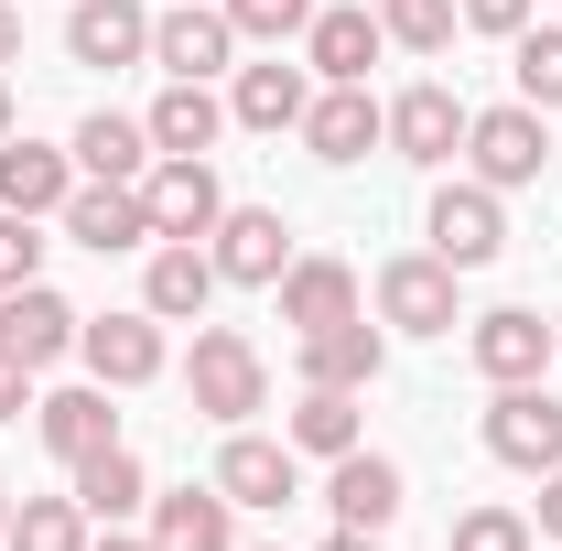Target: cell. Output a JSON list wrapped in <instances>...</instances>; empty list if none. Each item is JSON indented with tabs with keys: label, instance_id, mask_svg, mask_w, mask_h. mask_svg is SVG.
<instances>
[{
	"label": "cell",
	"instance_id": "6",
	"mask_svg": "<svg viewBox=\"0 0 562 551\" xmlns=\"http://www.w3.org/2000/svg\"><path fill=\"white\" fill-rule=\"evenodd\" d=\"M497 249H508L497 184H443V195H432V260H443V271H487Z\"/></svg>",
	"mask_w": 562,
	"mask_h": 551
},
{
	"label": "cell",
	"instance_id": "44",
	"mask_svg": "<svg viewBox=\"0 0 562 551\" xmlns=\"http://www.w3.org/2000/svg\"><path fill=\"white\" fill-rule=\"evenodd\" d=\"M552 346H562V314H552Z\"/></svg>",
	"mask_w": 562,
	"mask_h": 551
},
{
	"label": "cell",
	"instance_id": "18",
	"mask_svg": "<svg viewBox=\"0 0 562 551\" xmlns=\"http://www.w3.org/2000/svg\"><path fill=\"white\" fill-rule=\"evenodd\" d=\"M476 368H487L497 390H519V379H541V357H562L552 346V325H541V314H530V303H497V314H476Z\"/></svg>",
	"mask_w": 562,
	"mask_h": 551
},
{
	"label": "cell",
	"instance_id": "29",
	"mask_svg": "<svg viewBox=\"0 0 562 551\" xmlns=\"http://www.w3.org/2000/svg\"><path fill=\"white\" fill-rule=\"evenodd\" d=\"M281 443H292V454H325V465H336V454H357V443H368V432H357V390H303Z\"/></svg>",
	"mask_w": 562,
	"mask_h": 551
},
{
	"label": "cell",
	"instance_id": "7",
	"mask_svg": "<svg viewBox=\"0 0 562 551\" xmlns=\"http://www.w3.org/2000/svg\"><path fill=\"white\" fill-rule=\"evenodd\" d=\"M216 281H249V292H271L281 271H292V227H281V206H227L206 238Z\"/></svg>",
	"mask_w": 562,
	"mask_h": 551
},
{
	"label": "cell",
	"instance_id": "3",
	"mask_svg": "<svg viewBox=\"0 0 562 551\" xmlns=\"http://www.w3.org/2000/svg\"><path fill=\"white\" fill-rule=\"evenodd\" d=\"M541 109L519 98V109H476L465 120V162H476V184H497V195H519V184H541Z\"/></svg>",
	"mask_w": 562,
	"mask_h": 551
},
{
	"label": "cell",
	"instance_id": "21",
	"mask_svg": "<svg viewBox=\"0 0 562 551\" xmlns=\"http://www.w3.org/2000/svg\"><path fill=\"white\" fill-rule=\"evenodd\" d=\"M303 109H314V66H238V87H227V120L238 131H303Z\"/></svg>",
	"mask_w": 562,
	"mask_h": 551
},
{
	"label": "cell",
	"instance_id": "16",
	"mask_svg": "<svg viewBox=\"0 0 562 551\" xmlns=\"http://www.w3.org/2000/svg\"><path fill=\"white\" fill-rule=\"evenodd\" d=\"M379 44H390V33H379V11H347V0L303 22V66L325 76V87H368V66H379Z\"/></svg>",
	"mask_w": 562,
	"mask_h": 551
},
{
	"label": "cell",
	"instance_id": "22",
	"mask_svg": "<svg viewBox=\"0 0 562 551\" xmlns=\"http://www.w3.org/2000/svg\"><path fill=\"white\" fill-rule=\"evenodd\" d=\"M66 151H76V173H87V184H140V173L162 162V151H151V131H140V120H120V109H87Z\"/></svg>",
	"mask_w": 562,
	"mask_h": 551
},
{
	"label": "cell",
	"instance_id": "10",
	"mask_svg": "<svg viewBox=\"0 0 562 551\" xmlns=\"http://www.w3.org/2000/svg\"><path fill=\"white\" fill-rule=\"evenodd\" d=\"M454 281L432 249H412V260H390L379 271V325H401V336H454Z\"/></svg>",
	"mask_w": 562,
	"mask_h": 551
},
{
	"label": "cell",
	"instance_id": "40",
	"mask_svg": "<svg viewBox=\"0 0 562 551\" xmlns=\"http://www.w3.org/2000/svg\"><path fill=\"white\" fill-rule=\"evenodd\" d=\"M87 551H162L151 530H109V541H87Z\"/></svg>",
	"mask_w": 562,
	"mask_h": 551
},
{
	"label": "cell",
	"instance_id": "24",
	"mask_svg": "<svg viewBox=\"0 0 562 551\" xmlns=\"http://www.w3.org/2000/svg\"><path fill=\"white\" fill-rule=\"evenodd\" d=\"M33 432L66 454V465H87L98 443H120V412H109V379H87V390H44L33 401Z\"/></svg>",
	"mask_w": 562,
	"mask_h": 551
},
{
	"label": "cell",
	"instance_id": "26",
	"mask_svg": "<svg viewBox=\"0 0 562 551\" xmlns=\"http://www.w3.org/2000/svg\"><path fill=\"white\" fill-rule=\"evenodd\" d=\"M140 131H151V151H184V162H206L216 131H227V98H206L195 76H173V87L151 98V120H140Z\"/></svg>",
	"mask_w": 562,
	"mask_h": 551
},
{
	"label": "cell",
	"instance_id": "31",
	"mask_svg": "<svg viewBox=\"0 0 562 551\" xmlns=\"http://www.w3.org/2000/svg\"><path fill=\"white\" fill-rule=\"evenodd\" d=\"M508 44H519V55H508L519 98H530V109L552 120V109H562V22H541V33H508Z\"/></svg>",
	"mask_w": 562,
	"mask_h": 551
},
{
	"label": "cell",
	"instance_id": "11",
	"mask_svg": "<svg viewBox=\"0 0 562 551\" xmlns=\"http://www.w3.org/2000/svg\"><path fill=\"white\" fill-rule=\"evenodd\" d=\"M216 486H227V508H292V497H303V454L271 443V432H227Z\"/></svg>",
	"mask_w": 562,
	"mask_h": 551
},
{
	"label": "cell",
	"instance_id": "33",
	"mask_svg": "<svg viewBox=\"0 0 562 551\" xmlns=\"http://www.w3.org/2000/svg\"><path fill=\"white\" fill-rule=\"evenodd\" d=\"M530 541H541V530H530L519 508H465V519L443 530V551H530Z\"/></svg>",
	"mask_w": 562,
	"mask_h": 551
},
{
	"label": "cell",
	"instance_id": "14",
	"mask_svg": "<svg viewBox=\"0 0 562 551\" xmlns=\"http://www.w3.org/2000/svg\"><path fill=\"white\" fill-rule=\"evenodd\" d=\"M379 140H390V109H379L368 87H325V98L303 109V151H314V162H368Z\"/></svg>",
	"mask_w": 562,
	"mask_h": 551
},
{
	"label": "cell",
	"instance_id": "43",
	"mask_svg": "<svg viewBox=\"0 0 562 551\" xmlns=\"http://www.w3.org/2000/svg\"><path fill=\"white\" fill-rule=\"evenodd\" d=\"M0 140H11V87H0Z\"/></svg>",
	"mask_w": 562,
	"mask_h": 551
},
{
	"label": "cell",
	"instance_id": "27",
	"mask_svg": "<svg viewBox=\"0 0 562 551\" xmlns=\"http://www.w3.org/2000/svg\"><path fill=\"white\" fill-rule=\"evenodd\" d=\"M271 292H281V325H292V336L347 325V314H357V271H347V260H292Z\"/></svg>",
	"mask_w": 562,
	"mask_h": 551
},
{
	"label": "cell",
	"instance_id": "30",
	"mask_svg": "<svg viewBox=\"0 0 562 551\" xmlns=\"http://www.w3.org/2000/svg\"><path fill=\"white\" fill-rule=\"evenodd\" d=\"M11 551H87V508L76 497H22L11 508Z\"/></svg>",
	"mask_w": 562,
	"mask_h": 551
},
{
	"label": "cell",
	"instance_id": "25",
	"mask_svg": "<svg viewBox=\"0 0 562 551\" xmlns=\"http://www.w3.org/2000/svg\"><path fill=\"white\" fill-rule=\"evenodd\" d=\"M238 508H227V486H173V497H151V541L162 551H238V530H227Z\"/></svg>",
	"mask_w": 562,
	"mask_h": 551
},
{
	"label": "cell",
	"instance_id": "9",
	"mask_svg": "<svg viewBox=\"0 0 562 551\" xmlns=\"http://www.w3.org/2000/svg\"><path fill=\"white\" fill-rule=\"evenodd\" d=\"M76 357H87V379L140 390V379H162V314H151V303H140V314H87Z\"/></svg>",
	"mask_w": 562,
	"mask_h": 551
},
{
	"label": "cell",
	"instance_id": "15",
	"mask_svg": "<svg viewBox=\"0 0 562 551\" xmlns=\"http://www.w3.org/2000/svg\"><path fill=\"white\" fill-rule=\"evenodd\" d=\"M66 238H76V249H98V260L151 249V206H140V184H76V195H66Z\"/></svg>",
	"mask_w": 562,
	"mask_h": 551
},
{
	"label": "cell",
	"instance_id": "35",
	"mask_svg": "<svg viewBox=\"0 0 562 551\" xmlns=\"http://www.w3.org/2000/svg\"><path fill=\"white\" fill-rule=\"evenodd\" d=\"M22 281H44V238H33V216L0 206V292H22Z\"/></svg>",
	"mask_w": 562,
	"mask_h": 551
},
{
	"label": "cell",
	"instance_id": "4",
	"mask_svg": "<svg viewBox=\"0 0 562 551\" xmlns=\"http://www.w3.org/2000/svg\"><path fill=\"white\" fill-rule=\"evenodd\" d=\"M140 206H151V238H216V216H227V184H216V162H184V151H162V162L140 173Z\"/></svg>",
	"mask_w": 562,
	"mask_h": 551
},
{
	"label": "cell",
	"instance_id": "38",
	"mask_svg": "<svg viewBox=\"0 0 562 551\" xmlns=\"http://www.w3.org/2000/svg\"><path fill=\"white\" fill-rule=\"evenodd\" d=\"M541 541H562V465L541 476Z\"/></svg>",
	"mask_w": 562,
	"mask_h": 551
},
{
	"label": "cell",
	"instance_id": "32",
	"mask_svg": "<svg viewBox=\"0 0 562 551\" xmlns=\"http://www.w3.org/2000/svg\"><path fill=\"white\" fill-rule=\"evenodd\" d=\"M454 22H465L454 0H379V33H390V44H412V55H443V44H454Z\"/></svg>",
	"mask_w": 562,
	"mask_h": 551
},
{
	"label": "cell",
	"instance_id": "17",
	"mask_svg": "<svg viewBox=\"0 0 562 551\" xmlns=\"http://www.w3.org/2000/svg\"><path fill=\"white\" fill-rule=\"evenodd\" d=\"M325 508H336V530H390V519H401V465L368 454V443L336 454V465H325Z\"/></svg>",
	"mask_w": 562,
	"mask_h": 551
},
{
	"label": "cell",
	"instance_id": "8",
	"mask_svg": "<svg viewBox=\"0 0 562 551\" xmlns=\"http://www.w3.org/2000/svg\"><path fill=\"white\" fill-rule=\"evenodd\" d=\"M227 55H238V22H227L216 0H173V11H151V66H162V76H195V87H206Z\"/></svg>",
	"mask_w": 562,
	"mask_h": 551
},
{
	"label": "cell",
	"instance_id": "23",
	"mask_svg": "<svg viewBox=\"0 0 562 551\" xmlns=\"http://www.w3.org/2000/svg\"><path fill=\"white\" fill-rule=\"evenodd\" d=\"M379 357H390V336H379L368 314L314 325V336H303V390H368V379H379Z\"/></svg>",
	"mask_w": 562,
	"mask_h": 551
},
{
	"label": "cell",
	"instance_id": "39",
	"mask_svg": "<svg viewBox=\"0 0 562 551\" xmlns=\"http://www.w3.org/2000/svg\"><path fill=\"white\" fill-rule=\"evenodd\" d=\"M0 66H22V0H0Z\"/></svg>",
	"mask_w": 562,
	"mask_h": 551
},
{
	"label": "cell",
	"instance_id": "42",
	"mask_svg": "<svg viewBox=\"0 0 562 551\" xmlns=\"http://www.w3.org/2000/svg\"><path fill=\"white\" fill-rule=\"evenodd\" d=\"M0 541H11V486H0Z\"/></svg>",
	"mask_w": 562,
	"mask_h": 551
},
{
	"label": "cell",
	"instance_id": "12",
	"mask_svg": "<svg viewBox=\"0 0 562 551\" xmlns=\"http://www.w3.org/2000/svg\"><path fill=\"white\" fill-rule=\"evenodd\" d=\"M76 184H87V173H76V151H55V140H0V206L11 216H66V195Z\"/></svg>",
	"mask_w": 562,
	"mask_h": 551
},
{
	"label": "cell",
	"instance_id": "20",
	"mask_svg": "<svg viewBox=\"0 0 562 551\" xmlns=\"http://www.w3.org/2000/svg\"><path fill=\"white\" fill-rule=\"evenodd\" d=\"M66 55L76 66H140V55H151V11H140V0H76L66 11Z\"/></svg>",
	"mask_w": 562,
	"mask_h": 551
},
{
	"label": "cell",
	"instance_id": "36",
	"mask_svg": "<svg viewBox=\"0 0 562 551\" xmlns=\"http://www.w3.org/2000/svg\"><path fill=\"white\" fill-rule=\"evenodd\" d=\"M476 33H530V0H454Z\"/></svg>",
	"mask_w": 562,
	"mask_h": 551
},
{
	"label": "cell",
	"instance_id": "41",
	"mask_svg": "<svg viewBox=\"0 0 562 551\" xmlns=\"http://www.w3.org/2000/svg\"><path fill=\"white\" fill-rule=\"evenodd\" d=\"M325 551H379V530H336V541H325Z\"/></svg>",
	"mask_w": 562,
	"mask_h": 551
},
{
	"label": "cell",
	"instance_id": "1",
	"mask_svg": "<svg viewBox=\"0 0 562 551\" xmlns=\"http://www.w3.org/2000/svg\"><path fill=\"white\" fill-rule=\"evenodd\" d=\"M184 390H195V412H206V421H227V432H238V421L271 401V368H260V346L238 336V325H206V336H195V357H184Z\"/></svg>",
	"mask_w": 562,
	"mask_h": 551
},
{
	"label": "cell",
	"instance_id": "13",
	"mask_svg": "<svg viewBox=\"0 0 562 551\" xmlns=\"http://www.w3.org/2000/svg\"><path fill=\"white\" fill-rule=\"evenodd\" d=\"M465 120H476V109H465L454 87H401V98H390V151H401V162H454V151H465Z\"/></svg>",
	"mask_w": 562,
	"mask_h": 551
},
{
	"label": "cell",
	"instance_id": "28",
	"mask_svg": "<svg viewBox=\"0 0 562 551\" xmlns=\"http://www.w3.org/2000/svg\"><path fill=\"white\" fill-rule=\"evenodd\" d=\"M66 476H76V508H87V519H109V530L151 508V476H140L131 443H98V454H87V465H66Z\"/></svg>",
	"mask_w": 562,
	"mask_h": 551
},
{
	"label": "cell",
	"instance_id": "5",
	"mask_svg": "<svg viewBox=\"0 0 562 551\" xmlns=\"http://www.w3.org/2000/svg\"><path fill=\"white\" fill-rule=\"evenodd\" d=\"M76 336H87V314H76L55 281H22V292H0V357H22V368H55V357H76Z\"/></svg>",
	"mask_w": 562,
	"mask_h": 551
},
{
	"label": "cell",
	"instance_id": "37",
	"mask_svg": "<svg viewBox=\"0 0 562 551\" xmlns=\"http://www.w3.org/2000/svg\"><path fill=\"white\" fill-rule=\"evenodd\" d=\"M33 412V368H22V357H0V421H22Z\"/></svg>",
	"mask_w": 562,
	"mask_h": 551
},
{
	"label": "cell",
	"instance_id": "34",
	"mask_svg": "<svg viewBox=\"0 0 562 551\" xmlns=\"http://www.w3.org/2000/svg\"><path fill=\"white\" fill-rule=\"evenodd\" d=\"M216 11H227L238 33H260V44H292V33L314 22V0H216Z\"/></svg>",
	"mask_w": 562,
	"mask_h": 551
},
{
	"label": "cell",
	"instance_id": "19",
	"mask_svg": "<svg viewBox=\"0 0 562 551\" xmlns=\"http://www.w3.org/2000/svg\"><path fill=\"white\" fill-rule=\"evenodd\" d=\"M206 292H216V260H206V238H151L140 303H151L162 325H195V314H206Z\"/></svg>",
	"mask_w": 562,
	"mask_h": 551
},
{
	"label": "cell",
	"instance_id": "2",
	"mask_svg": "<svg viewBox=\"0 0 562 551\" xmlns=\"http://www.w3.org/2000/svg\"><path fill=\"white\" fill-rule=\"evenodd\" d=\"M487 454L519 465V476H552V465H562V401L541 390V379H519V390L487 401Z\"/></svg>",
	"mask_w": 562,
	"mask_h": 551
}]
</instances>
